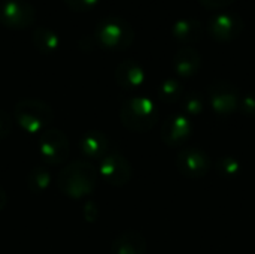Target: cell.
<instances>
[{
    "label": "cell",
    "instance_id": "obj_1",
    "mask_svg": "<svg viewBox=\"0 0 255 254\" xmlns=\"http://www.w3.org/2000/svg\"><path fill=\"white\" fill-rule=\"evenodd\" d=\"M93 37L96 45L102 48L124 51L133 45L134 30L128 21L118 16H108L97 22Z\"/></svg>",
    "mask_w": 255,
    "mask_h": 254
},
{
    "label": "cell",
    "instance_id": "obj_2",
    "mask_svg": "<svg viewBox=\"0 0 255 254\" xmlns=\"http://www.w3.org/2000/svg\"><path fill=\"white\" fill-rule=\"evenodd\" d=\"M97 175L94 166L84 160L73 162L67 168H64L58 175V187L60 190L70 198H82L96 189Z\"/></svg>",
    "mask_w": 255,
    "mask_h": 254
},
{
    "label": "cell",
    "instance_id": "obj_3",
    "mask_svg": "<svg viewBox=\"0 0 255 254\" xmlns=\"http://www.w3.org/2000/svg\"><path fill=\"white\" fill-rule=\"evenodd\" d=\"M120 114L123 124L134 132H146L152 129L158 121L157 106L151 99L143 96L130 97L124 100Z\"/></svg>",
    "mask_w": 255,
    "mask_h": 254
},
{
    "label": "cell",
    "instance_id": "obj_4",
    "mask_svg": "<svg viewBox=\"0 0 255 254\" xmlns=\"http://www.w3.org/2000/svg\"><path fill=\"white\" fill-rule=\"evenodd\" d=\"M13 115L18 124L28 133L45 132L54 118L52 109L45 102L36 99H25L18 102L15 105Z\"/></svg>",
    "mask_w": 255,
    "mask_h": 254
},
{
    "label": "cell",
    "instance_id": "obj_5",
    "mask_svg": "<svg viewBox=\"0 0 255 254\" xmlns=\"http://www.w3.org/2000/svg\"><path fill=\"white\" fill-rule=\"evenodd\" d=\"M36 19V9L27 0H1L0 1V24L12 28L22 30L33 25Z\"/></svg>",
    "mask_w": 255,
    "mask_h": 254
},
{
    "label": "cell",
    "instance_id": "obj_6",
    "mask_svg": "<svg viewBox=\"0 0 255 254\" xmlns=\"http://www.w3.org/2000/svg\"><path fill=\"white\" fill-rule=\"evenodd\" d=\"M244 27H245V22L242 16H239L238 13L220 12L209 19L208 33L214 40L220 43H227L239 37L241 33L244 31Z\"/></svg>",
    "mask_w": 255,
    "mask_h": 254
},
{
    "label": "cell",
    "instance_id": "obj_7",
    "mask_svg": "<svg viewBox=\"0 0 255 254\" xmlns=\"http://www.w3.org/2000/svg\"><path fill=\"white\" fill-rule=\"evenodd\" d=\"M39 154L48 165H61L69 157V142L66 136L54 129H46L39 138Z\"/></svg>",
    "mask_w": 255,
    "mask_h": 254
},
{
    "label": "cell",
    "instance_id": "obj_8",
    "mask_svg": "<svg viewBox=\"0 0 255 254\" xmlns=\"http://www.w3.org/2000/svg\"><path fill=\"white\" fill-rule=\"evenodd\" d=\"M209 103L217 114L229 115L239 108L238 88L229 81H215L208 90Z\"/></svg>",
    "mask_w": 255,
    "mask_h": 254
},
{
    "label": "cell",
    "instance_id": "obj_9",
    "mask_svg": "<svg viewBox=\"0 0 255 254\" xmlns=\"http://www.w3.org/2000/svg\"><path fill=\"white\" fill-rule=\"evenodd\" d=\"M176 168L187 178H202L211 169V159L203 150L187 147L178 154Z\"/></svg>",
    "mask_w": 255,
    "mask_h": 254
},
{
    "label": "cell",
    "instance_id": "obj_10",
    "mask_svg": "<svg viewBox=\"0 0 255 254\" xmlns=\"http://www.w3.org/2000/svg\"><path fill=\"white\" fill-rule=\"evenodd\" d=\"M100 174L103 180L112 186H124L131 178V165L120 154H108L100 162Z\"/></svg>",
    "mask_w": 255,
    "mask_h": 254
},
{
    "label": "cell",
    "instance_id": "obj_11",
    "mask_svg": "<svg viewBox=\"0 0 255 254\" xmlns=\"http://www.w3.org/2000/svg\"><path fill=\"white\" fill-rule=\"evenodd\" d=\"M193 132V126L185 115H172L169 117L161 127V139L169 147L184 145Z\"/></svg>",
    "mask_w": 255,
    "mask_h": 254
},
{
    "label": "cell",
    "instance_id": "obj_12",
    "mask_svg": "<svg viewBox=\"0 0 255 254\" xmlns=\"http://www.w3.org/2000/svg\"><path fill=\"white\" fill-rule=\"evenodd\" d=\"M115 81L124 90H133L143 84L145 70L134 60H124L115 69Z\"/></svg>",
    "mask_w": 255,
    "mask_h": 254
},
{
    "label": "cell",
    "instance_id": "obj_13",
    "mask_svg": "<svg viewBox=\"0 0 255 254\" xmlns=\"http://www.w3.org/2000/svg\"><path fill=\"white\" fill-rule=\"evenodd\" d=\"M202 66V55L193 46H182L173 57V69L181 78L194 76Z\"/></svg>",
    "mask_w": 255,
    "mask_h": 254
},
{
    "label": "cell",
    "instance_id": "obj_14",
    "mask_svg": "<svg viewBox=\"0 0 255 254\" xmlns=\"http://www.w3.org/2000/svg\"><path fill=\"white\" fill-rule=\"evenodd\" d=\"M172 36L184 46H190L191 43H196L202 39L203 24L194 18L178 19L172 25Z\"/></svg>",
    "mask_w": 255,
    "mask_h": 254
},
{
    "label": "cell",
    "instance_id": "obj_15",
    "mask_svg": "<svg viewBox=\"0 0 255 254\" xmlns=\"http://www.w3.org/2000/svg\"><path fill=\"white\" fill-rule=\"evenodd\" d=\"M81 151L90 159H103L109 154V141L100 132H88L81 139Z\"/></svg>",
    "mask_w": 255,
    "mask_h": 254
},
{
    "label": "cell",
    "instance_id": "obj_16",
    "mask_svg": "<svg viewBox=\"0 0 255 254\" xmlns=\"http://www.w3.org/2000/svg\"><path fill=\"white\" fill-rule=\"evenodd\" d=\"M114 254H145V238L137 232H126L117 238L112 247Z\"/></svg>",
    "mask_w": 255,
    "mask_h": 254
},
{
    "label": "cell",
    "instance_id": "obj_17",
    "mask_svg": "<svg viewBox=\"0 0 255 254\" xmlns=\"http://www.w3.org/2000/svg\"><path fill=\"white\" fill-rule=\"evenodd\" d=\"M31 40L37 51L45 55L54 54L60 48V36L54 30L46 27H36L31 33Z\"/></svg>",
    "mask_w": 255,
    "mask_h": 254
},
{
    "label": "cell",
    "instance_id": "obj_18",
    "mask_svg": "<svg viewBox=\"0 0 255 254\" xmlns=\"http://www.w3.org/2000/svg\"><path fill=\"white\" fill-rule=\"evenodd\" d=\"M158 96L164 103H176L184 97V87L178 79H164L158 87Z\"/></svg>",
    "mask_w": 255,
    "mask_h": 254
},
{
    "label": "cell",
    "instance_id": "obj_19",
    "mask_svg": "<svg viewBox=\"0 0 255 254\" xmlns=\"http://www.w3.org/2000/svg\"><path fill=\"white\" fill-rule=\"evenodd\" d=\"M49 181H51V177H49V172L45 171L43 168H36L30 172L28 178H27V184H28V189L33 192V193H42L48 189L49 186Z\"/></svg>",
    "mask_w": 255,
    "mask_h": 254
},
{
    "label": "cell",
    "instance_id": "obj_20",
    "mask_svg": "<svg viewBox=\"0 0 255 254\" xmlns=\"http://www.w3.org/2000/svg\"><path fill=\"white\" fill-rule=\"evenodd\" d=\"M217 169H218V172L223 177H226V178H235L236 175L241 174L242 166H241V162L236 157L226 156V157H223V159H220L217 162Z\"/></svg>",
    "mask_w": 255,
    "mask_h": 254
},
{
    "label": "cell",
    "instance_id": "obj_21",
    "mask_svg": "<svg viewBox=\"0 0 255 254\" xmlns=\"http://www.w3.org/2000/svg\"><path fill=\"white\" fill-rule=\"evenodd\" d=\"M182 106H184V109H185L187 114L197 115V114H200L203 111L205 102H203V97H202L200 93L191 91V93L184 94V97H182Z\"/></svg>",
    "mask_w": 255,
    "mask_h": 254
},
{
    "label": "cell",
    "instance_id": "obj_22",
    "mask_svg": "<svg viewBox=\"0 0 255 254\" xmlns=\"http://www.w3.org/2000/svg\"><path fill=\"white\" fill-rule=\"evenodd\" d=\"M99 0H64V4L73 12H88L97 6Z\"/></svg>",
    "mask_w": 255,
    "mask_h": 254
},
{
    "label": "cell",
    "instance_id": "obj_23",
    "mask_svg": "<svg viewBox=\"0 0 255 254\" xmlns=\"http://www.w3.org/2000/svg\"><path fill=\"white\" fill-rule=\"evenodd\" d=\"M239 109L242 111V114L255 117V91L248 93L247 96H244L239 100Z\"/></svg>",
    "mask_w": 255,
    "mask_h": 254
},
{
    "label": "cell",
    "instance_id": "obj_24",
    "mask_svg": "<svg viewBox=\"0 0 255 254\" xmlns=\"http://www.w3.org/2000/svg\"><path fill=\"white\" fill-rule=\"evenodd\" d=\"M12 129V118L7 112L0 111V139H4Z\"/></svg>",
    "mask_w": 255,
    "mask_h": 254
},
{
    "label": "cell",
    "instance_id": "obj_25",
    "mask_svg": "<svg viewBox=\"0 0 255 254\" xmlns=\"http://www.w3.org/2000/svg\"><path fill=\"white\" fill-rule=\"evenodd\" d=\"M203 7L209 10H218V9H226L229 7L235 0H199Z\"/></svg>",
    "mask_w": 255,
    "mask_h": 254
},
{
    "label": "cell",
    "instance_id": "obj_26",
    "mask_svg": "<svg viewBox=\"0 0 255 254\" xmlns=\"http://www.w3.org/2000/svg\"><path fill=\"white\" fill-rule=\"evenodd\" d=\"M6 202H7V196H6V193H4V190L0 187V211L4 208V205H6Z\"/></svg>",
    "mask_w": 255,
    "mask_h": 254
}]
</instances>
